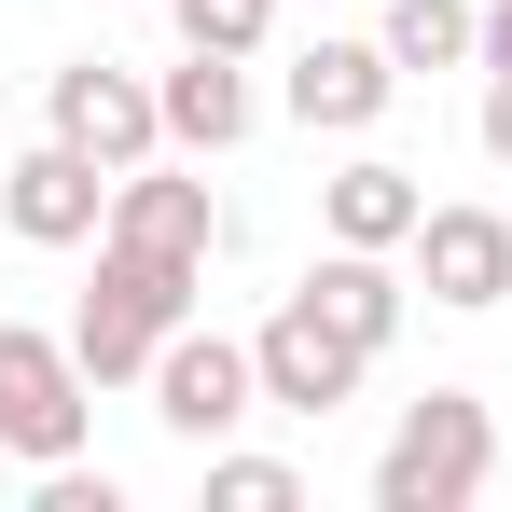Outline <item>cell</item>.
Returning a JSON list of instances; mask_svg holds the SVG:
<instances>
[{"label": "cell", "instance_id": "cell-1", "mask_svg": "<svg viewBox=\"0 0 512 512\" xmlns=\"http://www.w3.org/2000/svg\"><path fill=\"white\" fill-rule=\"evenodd\" d=\"M485 471H499V416L471 388H429V402H402L388 457H374V512H471Z\"/></svg>", "mask_w": 512, "mask_h": 512}, {"label": "cell", "instance_id": "cell-2", "mask_svg": "<svg viewBox=\"0 0 512 512\" xmlns=\"http://www.w3.org/2000/svg\"><path fill=\"white\" fill-rule=\"evenodd\" d=\"M194 277H208V263H153V250H111V236H97V291H84V319H70V346H84L97 388L153 374V346L194 319Z\"/></svg>", "mask_w": 512, "mask_h": 512}, {"label": "cell", "instance_id": "cell-3", "mask_svg": "<svg viewBox=\"0 0 512 512\" xmlns=\"http://www.w3.org/2000/svg\"><path fill=\"white\" fill-rule=\"evenodd\" d=\"M84 346L70 333H28V319H0V443L28 457V471H56V457H84Z\"/></svg>", "mask_w": 512, "mask_h": 512}, {"label": "cell", "instance_id": "cell-4", "mask_svg": "<svg viewBox=\"0 0 512 512\" xmlns=\"http://www.w3.org/2000/svg\"><path fill=\"white\" fill-rule=\"evenodd\" d=\"M250 360H263V402H277V416H333L346 388L374 374V346L346 333L319 291H291V305H277V319L250 333Z\"/></svg>", "mask_w": 512, "mask_h": 512}, {"label": "cell", "instance_id": "cell-5", "mask_svg": "<svg viewBox=\"0 0 512 512\" xmlns=\"http://www.w3.org/2000/svg\"><path fill=\"white\" fill-rule=\"evenodd\" d=\"M153 416H167L180 443H222L236 416H263V360L236 333H194V319H180V333L153 346Z\"/></svg>", "mask_w": 512, "mask_h": 512}, {"label": "cell", "instance_id": "cell-6", "mask_svg": "<svg viewBox=\"0 0 512 512\" xmlns=\"http://www.w3.org/2000/svg\"><path fill=\"white\" fill-rule=\"evenodd\" d=\"M56 139L70 153H97V167H153L167 153V97L139 84V70H111V56H84V70H56Z\"/></svg>", "mask_w": 512, "mask_h": 512}, {"label": "cell", "instance_id": "cell-7", "mask_svg": "<svg viewBox=\"0 0 512 512\" xmlns=\"http://www.w3.org/2000/svg\"><path fill=\"white\" fill-rule=\"evenodd\" d=\"M0 222H14L28 250H84L97 222H111V167L70 153V139H42V153H14V167H0Z\"/></svg>", "mask_w": 512, "mask_h": 512}, {"label": "cell", "instance_id": "cell-8", "mask_svg": "<svg viewBox=\"0 0 512 512\" xmlns=\"http://www.w3.org/2000/svg\"><path fill=\"white\" fill-rule=\"evenodd\" d=\"M97 236H111V250H153V263H208V250H222V208H208L194 167L153 153V167L111 180V222H97Z\"/></svg>", "mask_w": 512, "mask_h": 512}, {"label": "cell", "instance_id": "cell-9", "mask_svg": "<svg viewBox=\"0 0 512 512\" xmlns=\"http://www.w3.org/2000/svg\"><path fill=\"white\" fill-rule=\"evenodd\" d=\"M277 97H291V125H333V139H360V125L402 97V56H388V42H305Z\"/></svg>", "mask_w": 512, "mask_h": 512}, {"label": "cell", "instance_id": "cell-10", "mask_svg": "<svg viewBox=\"0 0 512 512\" xmlns=\"http://www.w3.org/2000/svg\"><path fill=\"white\" fill-rule=\"evenodd\" d=\"M416 291L429 305H512V222L499 208H429L416 222Z\"/></svg>", "mask_w": 512, "mask_h": 512}, {"label": "cell", "instance_id": "cell-11", "mask_svg": "<svg viewBox=\"0 0 512 512\" xmlns=\"http://www.w3.org/2000/svg\"><path fill=\"white\" fill-rule=\"evenodd\" d=\"M153 97H167V153H236V139H250V70L208 56V42H180V70Z\"/></svg>", "mask_w": 512, "mask_h": 512}, {"label": "cell", "instance_id": "cell-12", "mask_svg": "<svg viewBox=\"0 0 512 512\" xmlns=\"http://www.w3.org/2000/svg\"><path fill=\"white\" fill-rule=\"evenodd\" d=\"M319 222H333L346 250H416L429 194H416V167H388V153H360V167H333V180H319Z\"/></svg>", "mask_w": 512, "mask_h": 512}, {"label": "cell", "instance_id": "cell-13", "mask_svg": "<svg viewBox=\"0 0 512 512\" xmlns=\"http://www.w3.org/2000/svg\"><path fill=\"white\" fill-rule=\"evenodd\" d=\"M305 291H319V305H333L346 333L374 346V360H388V346H402V305H416V291H402V277H388V250H319V277H305Z\"/></svg>", "mask_w": 512, "mask_h": 512}, {"label": "cell", "instance_id": "cell-14", "mask_svg": "<svg viewBox=\"0 0 512 512\" xmlns=\"http://www.w3.org/2000/svg\"><path fill=\"white\" fill-rule=\"evenodd\" d=\"M402 70H471L485 56V0H388V28H374Z\"/></svg>", "mask_w": 512, "mask_h": 512}, {"label": "cell", "instance_id": "cell-15", "mask_svg": "<svg viewBox=\"0 0 512 512\" xmlns=\"http://www.w3.org/2000/svg\"><path fill=\"white\" fill-rule=\"evenodd\" d=\"M291 499H305L291 457H208V512H291Z\"/></svg>", "mask_w": 512, "mask_h": 512}, {"label": "cell", "instance_id": "cell-16", "mask_svg": "<svg viewBox=\"0 0 512 512\" xmlns=\"http://www.w3.org/2000/svg\"><path fill=\"white\" fill-rule=\"evenodd\" d=\"M180 42H208V56H263V28H277V0H167Z\"/></svg>", "mask_w": 512, "mask_h": 512}, {"label": "cell", "instance_id": "cell-17", "mask_svg": "<svg viewBox=\"0 0 512 512\" xmlns=\"http://www.w3.org/2000/svg\"><path fill=\"white\" fill-rule=\"evenodd\" d=\"M485 153L512 167V70H485Z\"/></svg>", "mask_w": 512, "mask_h": 512}, {"label": "cell", "instance_id": "cell-18", "mask_svg": "<svg viewBox=\"0 0 512 512\" xmlns=\"http://www.w3.org/2000/svg\"><path fill=\"white\" fill-rule=\"evenodd\" d=\"M485 70H512V0H485Z\"/></svg>", "mask_w": 512, "mask_h": 512}]
</instances>
